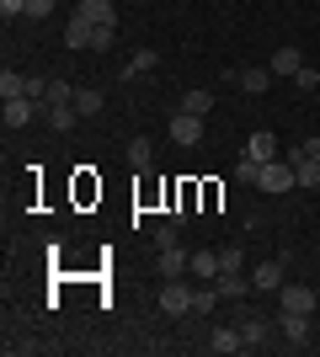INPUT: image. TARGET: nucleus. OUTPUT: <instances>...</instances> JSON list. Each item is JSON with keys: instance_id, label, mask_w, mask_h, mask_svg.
I'll list each match as a JSON object with an SVG mask.
<instances>
[{"instance_id": "1", "label": "nucleus", "mask_w": 320, "mask_h": 357, "mask_svg": "<svg viewBox=\"0 0 320 357\" xmlns=\"http://www.w3.org/2000/svg\"><path fill=\"white\" fill-rule=\"evenodd\" d=\"M294 187H299V176H294L289 160H267L257 171V192H267V197H283V192H294Z\"/></svg>"}, {"instance_id": "2", "label": "nucleus", "mask_w": 320, "mask_h": 357, "mask_svg": "<svg viewBox=\"0 0 320 357\" xmlns=\"http://www.w3.org/2000/svg\"><path fill=\"white\" fill-rule=\"evenodd\" d=\"M192 298H198V288L187 283V278H166V288H160V314L182 320V314H192Z\"/></svg>"}, {"instance_id": "3", "label": "nucleus", "mask_w": 320, "mask_h": 357, "mask_svg": "<svg viewBox=\"0 0 320 357\" xmlns=\"http://www.w3.org/2000/svg\"><path fill=\"white\" fill-rule=\"evenodd\" d=\"M283 283H289V256H261L251 267V288L257 294H277Z\"/></svg>"}, {"instance_id": "4", "label": "nucleus", "mask_w": 320, "mask_h": 357, "mask_svg": "<svg viewBox=\"0 0 320 357\" xmlns=\"http://www.w3.org/2000/svg\"><path fill=\"white\" fill-rule=\"evenodd\" d=\"M273 298H277V304H283L289 314H315V294H310L305 283H283Z\"/></svg>"}, {"instance_id": "5", "label": "nucleus", "mask_w": 320, "mask_h": 357, "mask_svg": "<svg viewBox=\"0 0 320 357\" xmlns=\"http://www.w3.org/2000/svg\"><path fill=\"white\" fill-rule=\"evenodd\" d=\"M75 16L91 27H118V6L112 0H75Z\"/></svg>"}, {"instance_id": "6", "label": "nucleus", "mask_w": 320, "mask_h": 357, "mask_svg": "<svg viewBox=\"0 0 320 357\" xmlns=\"http://www.w3.org/2000/svg\"><path fill=\"white\" fill-rule=\"evenodd\" d=\"M155 272H160V278H187V272H192V251H182V245H166V251L155 256Z\"/></svg>"}, {"instance_id": "7", "label": "nucleus", "mask_w": 320, "mask_h": 357, "mask_svg": "<svg viewBox=\"0 0 320 357\" xmlns=\"http://www.w3.org/2000/svg\"><path fill=\"white\" fill-rule=\"evenodd\" d=\"M171 139H176L182 149H192V144L203 139V118H192V112H182V107H176V112H171Z\"/></svg>"}, {"instance_id": "8", "label": "nucleus", "mask_w": 320, "mask_h": 357, "mask_svg": "<svg viewBox=\"0 0 320 357\" xmlns=\"http://www.w3.org/2000/svg\"><path fill=\"white\" fill-rule=\"evenodd\" d=\"M277 336H283L289 347H305L310 342V314H289V310H283V314H277Z\"/></svg>"}, {"instance_id": "9", "label": "nucleus", "mask_w": 320, "mask_h": 357, "mask_svg": "<svg viewBox=\"0 0 320 357\" xmlns=\"http://www.w3.org/2000/svg\"><path fill=\"white\" fill-rule=\"evenodd\" d=\"M38 107L43 102H32V96H11V102H6V128H27V123L38 118Z\"/></svg>"}, {"instance_id": "10", "label": "nucleus", "mask_w": 320, "mask_h": 357, "mask_svg": "<svg viewBox=\"0 0 320 357\" xmlns=\"http://www.w3.org/2000/svg\"><path fill=\"white\" fill-rule=\"evenodd\" d=\"M208 352H219V357H229V352H245V342H241V326L229 331V326H219V331H208Z\"/></svg>"}, {"instance_id": "11", "label": "nucleus", "mask_w": 320, "mask_h": 357, "mask_svg": "<svg viewBox=\"0 0 320 357\" xmlns=\"http://www.w3.org/2000/svg\"><path fill=\"white\" fill-rule=\"evenodd\" d=\"M48 123H54V134H75V128H80L75 102H48Z\"/></svg>"}, {"instance_id": "12", "label": "nucleus", "mask_w": 320, "mask_h": 357, "mask_svg": "<svg viewBox=\"0 0 320 357\" xmlns=\"http://www.w3.org/2000/svg\"><path fill=\"white\" fill-rule=\"evenodd\" d=\"M96 32L91 22H80V16H70V27H64V48H96Z\"/></svg>"}, {"instance_id": "13", "label": "nucleus", "mask_w": 320, "mask_h": 357, "mask_svg": "<svg viewBox=\"0 0 320 357\" xmlns=\"http://www.w3.org/2000/svg\"><path fill=\"white\" fill-rule=\"evenodd\" d=\"M267 70H273V75H289V80H294V75L305 70V54H299L294 43H283V48L273 54V64H267Z\"/></svg>"}, {"instance_id": "14", "label": "nucleus", "mask_w": 320, "mask_h": 357, "mask_svg": "<svg viewBox=\"0 0 320 357\" xmlns=\"http://www.w3.org/2000/svg\"><path fill=\"white\" fill-rule=\"evenodd\" d=\"M289 165H294V176H299V187H305V192H315V187H320V160H310V155H299V149H294Z\"/></svg>"}, {"instance_id": "15", "label": "nucleus", "mask_w": 320, "mask_h": 357, "mask_svg": "<svg viewBox=\"0 0 320 357\" xmlns=\"http://www.w3.org/2000/svg\"><path fill=\"white\" fill-rule=\"evenodd\" d=\"M241 342L245 347H267V342H273V326H267L261 314H245V320H241Z\"/></svg>"}, {"instance_id": "16", "label": "nucleus", "mask_w": 320, "mask_h": 357, "mask_svg": "<svg viewBox=\"0 0 320 357\" xmlns=\"http://www.w3.org/2000/svg\"><path fill=\"white\" fill-rule=\"evenodd\" d=\"M245 155H251V160H261V165H267V160H277V139L267 134V128H257V134L245 139Z\"/></svg>"}, {"instance_id": "17", "label": "nucleus", "mask_w": 320, "mask_h": 357, "mask_svg": "<svg viewBox=\"0 0 320 357\" xmlns=\"http://www.w3.org/2000/svg\"><path fill=\"white\" fill-rule=\"evenodd\" d=\"M213 288H219V298H245L251 294V278H245V272H219Z\"/></svg>"}, {"instance_id": "18", "label": "nucleus", "mask_w": 320, "mask_h": 357, "mask_svg": "<svg viewBox=\"0 0 320 357\" xmlns=\"http://www.w3.org/2000/svg\"><path fill=\"white\" fill-rule=\"evenodd\" d=\"M182 112H192V118H208V112H213V91H203V86L182 91Z\"/></svg>"}, {"instance_id": "19", "label": "nucleus", "mask_w": 320, "mask_h": 357, "mask_svg": "<svg viewBox=\"0 0 320 357\" xmlns=\"http://www.w3.org/2000/svg\"><path fill=\"white\" fill-rule=\"evenodd\" d=\"M187 278L213 283V278H219V251H192V272H187Z\"/></svg>"}, {"instance_id": "20", "label": "nucleus", "mask_w": 320, "mask_h": 357, "mask_svg": "<svg viewBox=\"0 0 320 357\" xmlns=\"http://www.w3.org/2000/svg\"><path fill=\"white\" fill-rule=\"evenodd\" d=\"M102 107H107V96L96 86H75V112H80V118H96Z\"/></svg>"}, {"instance_id": "21", "label": "nucleus", "mask_w": 320, "mask_h": 357, "mask_svg": "<svg viewBox=\"0 0 320 357\" xmlns=\"http://www.w3.org/2000/svg\"><path fill=\"white\" fill-rule=\"evenodd\" d=\"M273 86V70H261V64H251V70H241V91L245 96H261V91Z\"/></svg>"}, {"instance_id": "22", "label": "nucleus", "mask_w": 320, "mask_h": 357, "mask_svg": "<svg viewBox=\"0 0 320 357\" xmlns=\"http://www.w3.org/2000/svg\"><path fill=\"white\" fill-rule=\"evenodd\" d=\"M150 160H155V144L144 134L139 139H128V165H134V171H150Z\"/></svg>"}, {"instance_id": "23", "label": "nucleus", "mask_w": 320, "mask_h": 357, "mask_svg": "<svg viewBox=\"0 0 320 357\" xmlns=\"http://www.w3.org/2000/svg\"><path fill=\"white\" fill-rule=\"evenodd\" d=\"M150 70H160V54H155V48H139L123 75H128V80H139V75H150Z\"/></svg>"}, {"instance_id": "24", "label": "nucleus", "mask_w": 320, "mask_h": 357, "mask_svg": "<svg viewBox=\"0 0 320 357\" xmlns=\"http://www.w3.org/2000/svg\"><path fill=\"white\" fill-rule=\"evenodd\" d=\"M11 96H27V75L0 70V102H11Z\"/></svg>"}, {"instance_id": "25", "label": "nucleus", "mask_w": 320, "mask_h": 357, "mask_svg": "<svg viewBox=\"0 0 320 357\" xmlns=\"http://www.w3.org/2000/svg\"><path fill=\"white\" fill-rule=\"evenodd\" d=\"M176 229H182V224H176V219L155 224V251H166V245H182V240H176Z\"/></svg>"}, {"instance_id": "26", "label": "nucleus", "mask_w": 320, "mask_h": 357, "mask_svg": "<svg viewBox=\"0 0 320 357\" xmlns=\"http://www.w3.org/2000/svg\"><path fill=\"white\" fill-rule=\"evenodd\" d=\"M213 304H219V288L208 283V288H198V298H192V314H208Z\"/></svg>"}, {"instance_id": "27", "label": "nucleus", "mask_w": 320, "mask_h": 357, "mask_svg": "<svg viewBox=\"0 0 320 357\" xmlns=\"http://www.w3.org/2000/svg\"><path fill=\"white\" fill-rule=\"evenodd\" d=\"M257 171H261V160H251V155H241V160H235V176L251 181V187H257Z\"/></svg>"}, {"instance_id": "28", "label": "nucleus", "mask_w": 320, "mask_h": 357, "mask_svg": "<svg viewBox=\"0 0 320 357\" xmlns=\"http://www.w3.org/2000/svg\"><path fill=\"white\" fill-rule=\"evenodd\" d=\"M245 267V256L235 251V245H229V251H219V272H241Z\"/></svg>"}, {"instance_id": "29", "label": "nucleus", "mask_w": 320, "mask_h": 357, "mask_svg": "<svg viewBox=\"0 0 320 357\" xmlns=\"http://www.w3.org/2000/svg\"><path fill=\"white\" fill-rule=\"evenodd\" d=\"M294 86H299V91H320V70H310V64H305V70L294 75Z\"/></svg>"}, {"instance_id": "30", "label": "nucleus", "mask_w": 320, "mask_h": 357, "mask_svg": "<svg viewBox=\"0 0 320 357\" xmlns=\"http://www.w3.org/2000/svg\"><path fill=\"white\" fill-rule=\"evenodd\" d=\"M0 16H6V22H16V16H27V0H0Z\"/></svg>"}, {"instance_id": "31", "label": "nucleus", "mask_w": 320, "mask_h": 357, "mask_svg": "<svg viewBox=\"0 0 320 357\" xmlns=\"http://www.w3.org/2000/svg\"><path fill=\"white\" fill-rule=\"evenodd\" d=\"M48 11H54V0H27V22H43Z\"/></svg>"}, {"instance_id": "32", "label": "nucleus", "mask_w": 320, "mask_h": 357, "mask_svg": "<svg viewBox=\"0 0 320 357\" xmlns=\"http://www.w3.org/2000/svg\"><path fill=\"white\" fill-rule=\"evenodd\" d=\"M299 155H310V160H320V134H310L305 144H299Z\"/></svg>"}]
</instances>
